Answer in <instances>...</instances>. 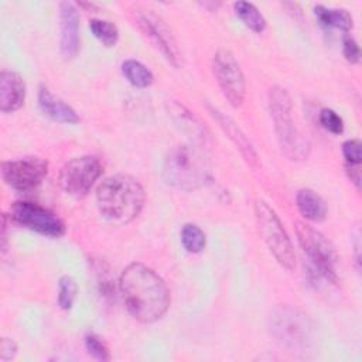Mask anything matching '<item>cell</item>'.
<instances>
[{"label":"cell","instance_id":"21","mask_svg":"<svg viewBox=\"0 0 362 362\" xmlns=\"http://www.w3.org/2000/svg\"><path fill=\"white\" fill-rule=\"evenodd\" d=\"M181 242L187 252L199 253L206 243L205 233L195 223H185L181 229Z\"/></svg>","mask_w":362,"mask_h":362},{"label":"cell","instance_id":"15","mask_svg":"<svg viewBox=\"0 0 362 362\" xmlns=\"http://www.w3.org/2000/svg\"><path fill=\"white\" fill-rule=\"evenodd\" d=\"M38 103H40V107L44 112V115L55 122H61V123H78L79 122V116L76 115V112L69 105H66L62 99H59L54 93H51V90L45 86L40 88Z\"/></svg>","mask_w":362,"mask_h":362},{"label":"cell","instance_id":"11","mask_svg":"<svg viewBox=\"0 0 362 362\" xmlns=\"http://www.w3.org/2000/svg\"><path fill=\"white\" fill-rule=\"evenodd\" d=\"M48 164L40 157H24L4 161L1 175L4 182L17 191H28L37 187L47 175Z\"/></svg>","mask_w":362,"mask_h":362},{"label":"cell","instance_id":"24","mask_svg":"<svg viewBox=\"0 0 362 362\" xmlns=\"http://www.w3.org/2000/svg\"><path fill=\"white\" fill-rule=\"evenodd\" d=\"M85 346H86V351L89 352V355H92L95 359H99V361L110 359L107 345L96 334H88L85 337Z\"/></svg>","mask_w":362,"mask_h":362},{"label":"cell","instance_id":"6","mask_svg":"<svg viewBox=\"0 0 362 362\" xmlns=\"http://www.w3.org/2000/svg\"><path fill=\"white\" fill-rule=\"evenodd\" d=\"M255 216L262 239L274 259L284 269L291 270L296 266V253L274 209L266 201L257 199L255 202Z\"/></svg>","mask_w":362,"mask_h":362},{"label":"cell","instance_id":"8","mask_svg":"<svg viewBox=\"0 0 362 362\" xmlns=\"http://www.w3.org/2000/svg\"><path fill=\"white\" fill-rule=\"evenodd\" d=\"M102 165L96 157L81 156L71 158L59 173V185L74 198L85 197L100 177Z\"/></svg>","mask_w":362,"mask_h":362},{"label":"cell","instance_id":"13","mask_svg":"<svg viewBox=\"0 0 362 362\" xmlns=\"http://www.w3.org/2000/svg\"><path fill=\"white\" fill-rule=\"evenodd\" d=\"M59 28L61 54L71 59L79 49V16L75 6L69 1L59 4Z\"/></svg>","mask_w":362,"mask_h":362},{"label":"cell","instance_id":"3","mask_svg":"<svg viewBox=\"0 0 362 362\" xmlns=\"http://www.w3.org/2000/svg\"><path fill=\"white\" fill-rule=\"evenodd\" d=\"M209 175L204 156L191 146H177L171 148L164 160L163 177L167 184L192 191L201 187Z\"/></svg>","mask_w":362,"mask_h":362},{"label":"cell","instance_id":"18","mask_svg":"<svg viewBox=\"0 0 362 362\" xmlns=\"http://www.w3.org/2000/svg\"><path fill=\"white\" fill-rule=\"evenodd\" d=\"M214 116H216L219 124H221V126L223 127V130L229 134V137L235 141V144L240 148V151H242V154L245 156V158H246L249 163H252V164L256 163L257 156H256V153H255V150H253L250 141H249V140L246 139V136L240 132V129H239L230 119L225 117V116L221 115L219 112H215V110H214Z\"/></svg>","mask_w":362,"mask_h":362},{"label":"cell","instance_id":"17","mask_svg":"<svg viewBox=\"0 0 362 362\" xmlns=\"http://www.w3.org/2000/svg\"><path fill=\"white\" fill-rule=\"evenodd\" d=\"M314 13L320 23L329 28L348 31L352 28V17L344 8H328L324 6H315Z\"/></svg>","mask_w":362,"mask_h":362},{"label":"cell","instance_id":"10","mask_svg":"<svg viewBox=\"0 0 362 362\" xmlns=\"http://www.w3.org/2000/svg\"><path fill=\"white\" fill-rule=\"evenodd\" d=\"M10 215L18 225L49 238H59L65 233L62 219L35 202L17 201L10 208Z\"/></svg>","mask_w":362,"mask_h":362},{"label":"cell","instance_id":"14","mask_svg":"<svg viewBox=\"0 0 362 362\" xmlns=\"http://www.w3.org/2000/svg\"><path fill=\"white\" fill-rule=\"evenodd\" d=\"M25 98L23 78L13 71L0 72V109L4 113L20 109Z\"/></svg>","mask_w":362,"mask_h":362},{"label":"cell","instance_id":"27","mask_svg":"<svg viewBox=\"0 0 362 362\" xmlns=\"http://www.w3.org/2000/svg\"><path fill=\"white\" fill-rule=\"evenodd\" d=\"M344 57L351 62V64H356L359 61L361 57V51H359V45L354 38H346L344 41V48H342Z\"/></svg>","mask_w":362,"mask_h":362},{"label":"cell","instance_id":"7","mask_svg":"<svg viewBox=\"0 0 362 362\" xmlns=\"http://www.w3.org/2000/svg\"><path fill=\"white\" fill-rule=\"evenodd\" d=\"M212 71L226 100L233 107L242 106L246 96V82L239 62L229 49L221 48L215 52Z\"/></svg>","mask_w":362,"mask_h":362},{"label":"cell","instance_id":"9","mask_svg":"<svg viewBox=\"0 0 362 362\" xmlns=\"http://www.w3.org/2000/svg\"><path fill=\"white\" fill-rule=\"evenodd\" d=\"M273 334L291 349H305L311 341L308 318L298 310L281 305L272 315Z\"/></svg>","mask_w":362,"mask_h":362},{"label":"cell","instance_id":"16","mask_svg":"<svg viewBox=\"0 0 362 362\" xmlns=\"http://www.w3.org/2000/svg\"><path fill=\"white\" fill-rule=\"evenodd\" d=\"M296 205L300 214L311 222H321L327 216L325 201L310 188H303L297 192Z\"/></svg>","mask_w":362,"mask_h":362},{"label":"cell","instance_id":"26","mask_svg":"<svg viewBox=\"0 0 362 362\" xmlns=\"http://www.w3.org/2000/svg\"><path fill=\"white\" fill-rule=\"evenodd\" d=\"M342 154L345 158V163L348 164H361L362 161V144L356 139L346 140L342 144Z\"/></svg>","mask_w":362,"mask_h":362},{"label":"cell","instance_id":"20","mask_svg":"<svg viewBox=\"0 0 362 362\" xmlns=\"http://www.w3.org/2000/svg\"><path fill=\"white\" fill-rule=\"evenodd\" d=\"M235 13L243 21L246 27L250 30L260 33L266 27V20L263 14L257 10V7L249 1H236L235 3Z\"/></svg>","mask_w":362,"mask_h":362},{"label":"cell","instance_id":"1","mask_svg":"<svg viewBox=\"0 0 362 362\" xmlns=\"http://www.w3.org/2000/svg\"><path fill=\"white\" fill-rule=\"evenodd\" d=\"M119 290L129 314L140 322L160 320L170 305L164 280L143 263H130L122 272Z\"/></svg>","mask_w":362,"mask_h":362},{"label":"cell","instance_id":"28","mask_svg":"<svg viewBox=\"0 0 362 362\" xmlns=\"http://www.w3.org/2000/svg\"><path fill=\"white\" fill-rule=\"evenodd\" d=\"M17 354V346L13 339L10 338H1L0 341V358L3 361H10L16 356Z\"/></svg>","mask_w":362,"mask_h":362},{"label":"cell","instance_id":"4","mask_svg":"<svg viewBox=\"0 0 362 362\" xmlns=\"http://www.w3.org/2000/svg\"><path fill=\"white\" fill-rule=\"evenodd\" d=\"M269 107L274 130L284 154L300 160L308 154V143L298 134L291 117V98L281 86H273L269 93Z\"/></svg>","mask_w":362,"mask_h":362},{"label":"cell","instance_id":"25","mask_svg":"<svg viewBox=\"0 0 362 362\" xmlns=\"http://www.w3.org/2000/svg\"><path fill=\"white\" fill-rule=\"evenodd\" d=\"M320 123L325 130H328L334 134H339L344 132V122H342L341 116H338V113L334 112L332 109H328V107L321 109Z\"/></svg>","mask_w":362,"mask_h":362},{"label":"cell","instance_id":"5","mask_svg":"<svg viewBox=\"0 0 362 362\" xmlns=\"http://www.w3.org/2000/svg\"><path fill=\"white\" fill-rule=\"evenodd\" d=\"M296 233L313 272L327 281L335 283L338 280V255L331 242L321 232L304 222L296 223Z\"/></svg>","mask_w":362,"mask_h":362},{"label":"cell","instance_id":"12","mask_svg":"<svg viewBox=\"0 0 362 362\" xmlns=\"http://www.w3.org/2000/svg\"><path fill=\"white\" fill-rule=\"evenodd\" d=\"M136 17L143 33L154 42L157 48H160L164 57L177 66L180 61V51L171 31L164 24V21L150 10H137Z\"/></svg>","mask_w":362,"mask_h":362},{"label":"cell","instance_id":"2","mask_svg":"<svg viewBox=\"0 0 362 362\" xmlns=\"http://www.w3.org/2000/svg\"><path fill=\"white\" fill-rule=\"evenodd\" d=\"M146 199L141 184L127 174L105 178L96 189V205L109 222L124 225L132 222L143 209Z\"/></svg>","mask_w":362,"mask_h":362},{"label":"cell","instance_id":"29","mask_svg":"<svg viewBox=\"0 0 362 362\" xmlns=\"http://www.w3.org/2000/svg\"><path fill=\"white\" fill-rule=\"evenodd\" d=\"M345 171L351 182L355 184L356 188L361 187V164H348L345 163Z\"/></svg>","mask_w":362,"mask_h":362},{"label":"cell","instance_id":"22","mask_svg":"<svg viewBox=\"0 0 362 362\" xmlns=\"http://www.w3.org/2000/svg\"><path fill=\"white\" fill-rule=\"evenodd\" d=\"M89 28L92 34L106 47H113L117 42L119 31L117 27L107 20L93 18L89 21Z\"/></svg>","mask_w":362,"mask_h":362},{"label":"cell","instance_id":"23","mask_svg":"<svg viewBox=\"0 0 362 362\" xmlns=\"http://www.w3.org/2000/svg\"><path fill=\"white\" fill-rule=\"evenodd\" d=\"M76 283L71 276H62L58 283V304L62 310H69L76 297Z\"/></svg>","mask_w":362,"mask_h":362},{"label":"cell","instance_id":"19","mask_svg":"<svg viewBox=\"0 0 362 362\" xmlns=\"http://www.w3.org/2000/svg\"><path fill=\"white\" fill-rule=\"evenodd\" d=\"M122 72L124 78L137 88H147L153 83V72L140 61L127 59L122 64Z\"/></svg>","mask_w":362,"mask_h":362}]
</instances>
